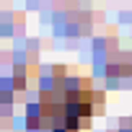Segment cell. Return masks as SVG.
Segmentation results:
<instances>
[{"mask_svg":"<svg viewBox=\"0 0 132 132\" xmlns=\"http://www.w3.org/2000/svg\"><path fill=\"white\" fill-rule=\"evenodd\" d=\"M93 101H98V96L88 88L62 91L60 98L54 93H49L42 101V114L49 117L52 132H78L80 127L91 124Z\"/></svg>","mask_w":132,"mask_h":132,"instance_id":"cell-1","label":"cell"}]
</instances>
